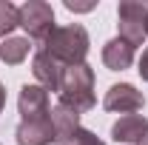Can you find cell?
<instances>
[{"label":"cell","instance_id":"5b68a950","mask_svg":"<svg viewBox=\"0 0 148 145\" xmlns=\"http://www.w3.org/2000/svg\"><path fill=\"white\" fill-rule=\"evenodd\" d=\"M145 105V97L143 91H137L131 83H117L106 91V100H103V108L114 111V114H137V111Z\"/></svg>","mask_w":148,"mask_h":145},{"label":"cell","instance_id":"2e32d148","mask_svg":"<svg viewBox=\"0 0 148 145\" xmlns=\"http://www.w3.org/2000/svg\"><path fill=\"white\" fill-rule=\"evenodd\" d=\"M137 71H140V77L148 83V49L143 51V57H140V68H137Z\"/></svg>","mask_w":148,"mask_h":145},{"label":"cell","instance_id":"4fadbf2b","mask_svg":"<svg viewBox=\"0 0 148 145\" xmlns=\"http://www.w3.org/2000/svg\"><path fill=\"white\" fill-rule=\"evenodd\" d=\"M17 26H20V9L9 0H0V37L6 40Z\"/></svg>","mask_w":148,"mask_h":145},{"label":"cell","instance_id":"6da1fadb","mask_svg":"<svg viewBox=\"0 0 148 145\" xmlns=\"http://www.w3.org/2000/svg\"><path fill=\"white\" fill-rule=\"evenodd\" d=\"M88 31L80 26V23H69V26H57L51 34L46 37L43 43V51L51 54L60 63V66H80L86 63V54H88Z\"/></svg>","mask_w":148,"mask_h":145},{"label":"cell","instance_id":"7c38bea8","mask_svg":"<svg viewBox=\"0 0 148 145\" xmlns=\"http://www.w3.org/2000/svg\"><path fill=\"white\" fill-rule=\"evenodd\" d=\"M32 51V43H29V37H6L3 43H0V60L6 63V66H20L26 57Z\"/></svg>","mask_w":148,"mask_h":145},{"label":"cell","instance_id":"9a60e30c","mask_svg":"<svg viewBox=\"0 0 148 145\" xmlns=\"http://www.w3.org/2000/svg\"><path fill=\"white\" fill-rule=\"evenodd\" d=\"M97 3H74V0H66V9L69 12H91Z\"/></svg>","mask_w":148,"mask_h":145},{"label":"cell","instance_id":"30bf717a","mask_svg":"<svg viewBox=\"0 0 148 145\" xmlns=\"http://www.w3.org/2000/svg\"><path fill=\"white\" fill-rule=\"evenodd\" d=\"M148 134V120L143 114H123L114 125H111V140L114 142H140Z\"/></svg>","mask_w":148,"mask_h":145},{"label":"cell","instance_id":"7a4b0ae2","mask_svg":"<svg viewBox=\"0 0 148 145\" xmlns=\"http://www.w3.org/2000/svg\"><path fill=\"white\" fill-rule=\"evenodd\" d=\"M60 103L66 108L77 111V114H86V111L94 108L97 97H94V68L88 63H80V66H69L63 71V80H60Z\"/></svg>","mask_w":148,"mask_h":145},{"label":"cell","instance_id":"5bb4252c","mask_svg":"<svg viewBox=\"0 0 148 145\" xmlns=\"http://www.w3.org/2000/svg\"><path fill=\"white\" fill-rule=\"evenodd\" d=\"M71 145H103V140H100V137H97L94 131L83 128V134H80V137H77V140H74Z\"/></svg>","mask_w":148,"mask_h":145},{"label":"cell","instance_id":"d6986e66","mask_svg":"<svg viewBox=\"0 0 148 145\" xmlns=\"http://www.w3.org/2000/svg\"><path fill=\"white\" fill-rule=\"evenodd\" d=\"M145 34H148V17H145Z\"/></svg>","mask_w":148,"mask_h":145},{"label":"cell","instance_id":"e0dca14e","mask_svg":"<svg viewBox=\"0 0 148 145\" xmlns=\"http://www.w3.org/2000/svg\"><path fill=\"white\" fill-rule=\"evenodd\" d=\"M6 108V88H3V83H0V111Z\"/></svg>","mask_w":148,"mask_h":145},{"label":"cell","instance_id":"3957f363","mask_svg":"<svg viewBox=\"0 0 148 145\" xmlns=\"http://www.w3.org/2000/svg\"><path fill=\"white\" fill-rule=\"evenodd\" d=\"M145 17H148V0H120L117 6V29L120 40H125L131 49L145 43Z\"/></svg>","mask_w":148,"mask_h":145},{"label":"cell","instance_id":"8992f818","mask_svg":"<svg viewBox=\"0 0 148 145\" xmlns=\"http://www.w3.org/2000/svg\"><path fill=\"white\" fill-rule=\"evenodd\" d=\"M17 108H20V117L23 120H40V117H49L51 108H49V91L37 83H26L20 88V97H17Z\"/></svg>","mask_w":148,"mask_h":145},{"label":"cell","instance_id":"ba28073f","mask_svg":"<svg viewBox=\"0 0 148 145\" xmlns=\"http://www.w3.org/2000/svg\"><path fill=\"white\" fill-rule=\"evenodd\" d=\"M14 137H17V145H51L54 142L51 114L40 117V120H20Z\"/></svg>","mask_w":148,"mask_h":145},{"label":"cell","instance_id":"8fae6325","mask_svg":"<svg viewBox=\"0 0 148 145\" xmlns=\"http://www.w3.org/2000/svg\"><path fill=\"white\" fill-rule=\"evenodd\" d=\"M134 51L137 49H131L125 40L114 37V40H108L103 46V63H106V68H111V71H125V68H131V63H134Z\"/></svg>","mask_w":148,"mask_h":145},{"label":"cell","instance_id":"277c9868","mask_svg":"<svg viewBox=\"0 0 148 145\" xmlns=\"http://www.w3.org/2000/svg\"><path fill=\"white\" fill-rule=\"evenodd\" d=\"M20 29L32 37V40H37V43L43 46L46 37L57 29L51 3H46V0H26V3L20 6Z\"/></svg>","mask_w":148,"mask_h":145},{"label":"cell","instance_id":"52a82bcc","mask_svg":"<svg viewBox=\"0 0 148 145\" xmlns=\"http://www.w3.org/2000/svg\"><path fill=\"white\" fill-rule=\"evenodd\" d=\"M51 125H54V142H60V145H71L83 134L80 114L71 111V108H66L63 103H57L54 108H51Z\"/></svg>","mask_w":148,"mask_h":145},{"label":"cell","instance_id":"9c48e42d","mask_svg":"<svg viewBox=\"0 0 148 145\" xmlns=\"http://www.w3.org/2000/svg\"><path fill=\"white\" fill-rule=\"evenodd\" d=\"M66 66H60L51 54H46L43 49L32 57V74H34L37 85H43L46 91H57L60 88V80H63Z\"/></svg>","mask_w":148,"mask_h":145},{"label":"cell","instance_id":"ac0fdd59","mask_svg":"<svg viewBox=\"0 0 148 145\" xmlns=\"http://www.w3.org/2000/svg\"><path fill=\"white\" fill-rule=\"evenodd\" d=\"M137 145H148V134H145V137H143V140H140Z\"/></svg>","mask_w":148,"mask_h":145}]
</instances>
